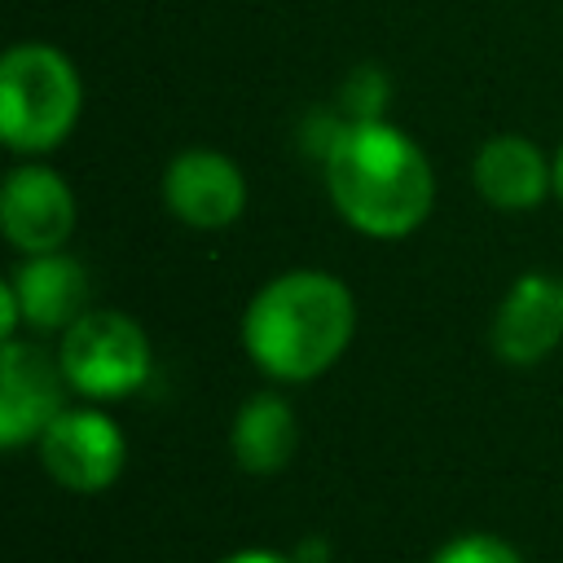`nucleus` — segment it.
I'll return each instance as SVG.
<instances>
[{"instance_id": "1", "label": "nucleus", "mask_w": 563, "mask_h": 563, "mask_svg": "<svg viewBox=\"0 0 563 563\" xmlns=\"http://www.w3.org/2000/svg\"><path fill=\"white\" fill-rule=\"evenodd\" d=\"M325 185L339 216L369 238H405L431 211V167L391 123H347L325 154Z\"/></svg>"}, {"instance_id": "2", "label": "nucleus", "mask_w": 563, "mask_h": 563, "mask_svg": "<svg viewBox=\"0 0 563 563\" xmlns=\"http://www.w3.org/2000/svg\"><path fill=\"white\" fill-rule=\"evenodd\" d=\"M356 325L352 295L330 273H286L273 277L246 308L242 339L251 361L286 383H303L339 361Z\"/></svg>"}, {"instance_id": "3", "label": "nucleus", "mask_w": 563, "mask_h": 563, "mask_svg": "<svg viewBox=\"0 0 563 563\" xmlns=\"http://www.w3.org/2000/svg\"><path fill=\"white\" fill-rule=\"evenodd\" d=\"M79 119V75L48 44H18L0 62V132L18 154H44Z\"/></svg>"}, {"instance_id": "4", "label": "nucleus", "mask_w": 563, "mask_h": 563, "mask_svg": "<svg viewBox=\"0 0 563 563\" xmlns=\"http://www.w3.org/2000/svg\"><path fill=\"white\" fill-rule=\"evenodd\" d=\"M57 365L75 391H84L92 400H114L145 383L150 343H145L141 325L128 321L123 312H84L62 334Z\"/></svg>"}, {"instance_id": "5", "label": "nucleus", "mask_w": 563, "mask_h": 563, "mask_svg": "<svg viewBox=\"0 0 563 563\" xmlns=\"http://www.w3.org/2000/svg\"><path fill=\"white\" fill-rule=\"evenodd\" d=\"M44 466L57 484L97 493L106 488L123 466V435L106 413L92 409H62L48 431L40 435Z\"/></svg>"}, {"instance_id": "6", "label": "nucleus", "mask_w": 563, "mask_h": 563, "mask_svg": "<svg viewBox=\"0 0 563 563\" xmlns=\"http://www.w3.org/2000/svg\"><path fill=\"white\" fill-rule=\"evenodd\" d=\"M4 238L26 255H53L75 229V198L48 167H18L0 189Z\"/></svg>"}, {"instance_id": "7", "label": "nucleus", "mask_w": 563, "mask_h": 563, "mask_svg": "<svg viewBox=\"0 0 563 563\" xmlns=\"http://www.w3.org/2000/svg\"><path fill=\"white\" fill-rule=\"evenodd\" d=\"M163 202L176 220H185L194 229H224L238 220V211L246 202V185H242V172L224 154L185 150L167 163Z\"/></svg>"}, {"instance_id": "8", "label": "nucleus", "mask_w": 563, "mask_h": 563, "mask_svg": "<svg viewBox=\"0 0 563 563\" xmlns=\"http://www.w3.org/2000/svg\"><path fill=\"white\" fill-rule=\"evenodd\" d=\"M62 365H53L40 347L4 339L0 361V440L9 449L26 444L31 435H44L48 422L62 413Z\"/></svg>"}, {"instance_id": "9", "label": "nucleus", "mask_w": 563, "mask_h": 563, "mask_svg": "<svg viewBox=\"0 0 563 563\" xmlns=\"http://www.w3.org/2000/svg\"><path fill=\"white\" fill-rule=\"evenodd\" d=\"M563 339V282L550 273H523L497 317H493V352L510 365H532L554 352Z\"/></svg>"}, {"instance_id": "10", "label": "nucleus", "mask_w": 563, "mask_h": 563, "mask_svg": "<svg viewBox=\"0 0 563 563\" xmlns=\"http://www.w3.org/2000/svg\"><path fill=\"white\" fill-rule=\"evenodd\" d=\"M13 290L22 303V321H31L35 330H70L88 303V273L79 260L53 251V255H35L13 277Z\"/></svg>"}, {"instance_id": "11", "label": "nucleus", "mask_w": 563, "mask_h": 563, "mask_svg": "<svg viewBox=\"0 0 563 563\" xmlns=\"http://www.w3.org/2000/svg\"><path fill=\"white\" fill-rule=\"evenodd\" d=\"M554 172H545V158L523 136H493L475 154V189L484 202L501 211H528L545 198V185Z\"/></svg>"}, {"instance_id": "12", "label": "nucleus", "mask_w": 563, "mask_h": 563, "mask_svg": "<svg viewBox=\"0 0 563 563\" xmlns=\"http://www.w3.org/2000/svg\"><path fill=\"white\" fill-rule=\"evenodd\" d=\"M295 413L282 396H251L242 409H238V422H233V457L242 471H255V475H268L277 466L290 462L295 453Z\"/></svg>"}, {"instance_id": "13", "label": "nucleus", "mask_w": 563, "mask_h": 563, "mask_svg": "<svg viewBox=\"0 0 563 563\" xmlns=\"http://www.w3.org/2000/svg\"><path fill=\"white\" fill-rule=\"evenodd\" d=\"M435 563H519V554L497 541V537H462V541H449Z\"/></svg>"}, {"instance_id": "14", "label": "nucleus", "mask_w": 563, "mask_h": 563, "mask_svg": "<svg viewBox=\"0 0 563 563\" xmlns=\"http://www.w3.org/2000/svg\"><path fill=\"white\" fill-rule=\"evenodd\" d=\"M18 321H22V303H18L13 282H4V286H0V334L13 339V325H18Z\"/></svg>"}, {"instance_id": "15", "label": "nucleus", "mask_w": 563, "mask_h": 563, "mask_svg": "<svg viewBox=\"0 0 563 563\" xmlns=\"http://www.w3.org/2000/svg\"><path fill=\"white\" fill-rule=\"evenodd\" d=\"M224 563H286V559L264 554V550H251V554H233V559H224Z\"/></svg>"}, {"instance_id": "16", "label": "nucleus", "mask_w": 563, "mask_h": 563, "mask_svg": "<svg viewBox=\"0 0 563 563\" xmlns=\"http://www.w3.org/2000/svg\"><path fill=\"white\" fill-rule=\"evenodd\" d=\"M554 189H559V198H563V150H559V163H554Z\"/></svg>"}]
</instances>
